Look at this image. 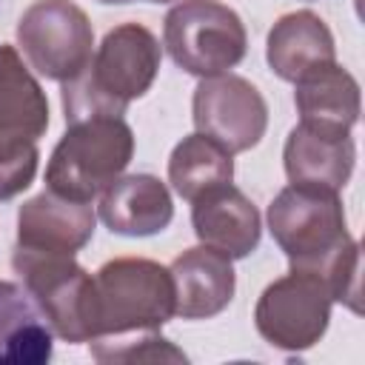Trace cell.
Returning <instances> with one entry per match:
<instances>
[{"label":"cell","instance_id":"1","mask_svg":"<svg viewBox=\"0 0 365 365\" xmlns=\"http://www.w3.org/2000/svg\"><path fill=\"white\" fill-rule=\"evenodd\" d=\"M268 228L277 245L285 251L291 268L317 271L334 302L348 305L354 314L359 305V245L348 234L339 191L291 182L268 205Z\"/></svg>","mask_w":365,"mask_h":365},{"label":"cell","instance_id":"2","mask_svg":"<svg viewBox=\"0 0 365 365\" xmlns=\"http://www.w3.org/2000/svg\"><path fill=\"white\" fill-rule=\"evenodd\" d=\"M160 43L140 23L111 29L88 66L63 83L66 123L83 117H123L128 103L143 97L160 71Z\"/></svg>","mask_w":365,"mask_h":365},{"label":"cell","instance_id":"3","mask_svg":"<svg viewBox=\"0 0 365 365\" xmlns=\"http://www.w3.org/2000/svg\"><path fill=\"white\" fill-rule=\"evenodd\" d=\"M134 131L123 117H83L54 145L46 165V185L74 202H91L131 163Z\"/></svg>","mask_w":365,"mask_h":365},{"label":"cell","instance_id":"4","mask_svg":"<svg viewBox=\"0 0 365 365\" xmlns=\"http://www.w3.org/2000/svg\"><path fill=\"white\" fill-rule=\"evenodd\" d=\"M174 317L171 271L145 257L108 259L94 274V339L157 331Z\"/></svg>","mask_w":365,"mask_h":365},{"label":"cell","instance_id":"5","mask_svg":"<svg viewBox=\"0 0 365 365\" xmlns=\"http://www.w3.org/2000/svg\"><path fill=\"white\" fill-rule=\"evenodd\" d=\"M11 268L60 339H94V277L77 265L71 254H48L17 245Z\"/></svg>","mask_w":365,"mask_h":365},{"label":"cell","instance_id":"6","mask_svg":"<svg viewBox=\"0 0 365 365\" xmlns=\"http://www.w3.org/2000/svg\"><path fill=\"white\" fill-rule=\"evenodd\" d=\"M171 60L197 77L225 74L245 57L248 34L234 9L220 0H180L163 23Z\"/></svg>","mask_w":365,"mask_h":365},{"label":"cell","instance_id":"7","mask_svg":"<svg viewBox=\"0 0 365 365\" xmlns=\"http://www.w3.org/2000/svg\"><path fill=\"white\" fill-rule=\"evenodd\" d=\"M331 305V288L317 271L291 268L259 294L254 322L268 345L279 351H308L322 339Z\"/></svg>","mask_w":365,"mask_h":365},{"label":"cell","instance_id":"8","mask_svg":"<svg viewBox=\"0 0 365 365\" xmlns=\"http://www.w3.org/2000/svg\"><path fill=\"white\" fill-rule=\"evenodd\" d=\"M17 46L40 77L66 83L88 66L94 29L77 3L37 0L17 20Z\"/></svg>","mask_w":365,"mask_h":365},{"label":"cell","instance_id":"9","mask_svg":"<svg viewBox=\"0 0 365 365\" xmlns=\"http://www.w3.org/2000/svg\"><path fill=\"white\" fill-rule=\"evenodd\" d=\"M191 111L197 131L231 154L254 148L268 125V106L259 88L228 71L200 80L194 88Z\"/></svg>","mask_w":365,"mask_h":365},{"label":"cell","instance_id":"10","mask_svg":"<svg viewBox=\"0 0 365 365\" xmlns=\"http://www.w3.org/2000/svg\"><path fill=\"white\" fill-rule=\"evenodd\" d=\"M191 202V225L202 245L225 254L228 259H242L259 245V211L231 182L214 185Z\"/></svg>","mask_w":365,"mask_h":365},{"label":"cell","instance_id":"11","mask_svg":"<svg viewBox=\"0 0 365 365\" xmlns=\"http://www.w3.org/2000/svg\"><path fill=\"white\" fill-rule=\"evenodd\" d=\"M97 214L88 202H74L43 191L17 211V245L48 254H77L94 234Z\"/></svg>","mask_w":365,"mask_h":365},{"label":"cell","instance_id":"12","mask_svg":"<svg viewBox=\"0 0 365 365\" xmlns=\"http://www.w3.org/2000/svg\"><path fill=\"white\" fill-rule=\"evenodd\" d=\"M174 314L182 319H208L234 299L237 277L231 259L208 245L182 251L171 262Z\"/></svg>","mask_w":365,"mask_h":365},{"label":"cell","instance_id":"13","mask_svg":"<svg viewBox=\"0 0 365 365\" xmlns=\"http://www.w3.org/2000/svg\"><path fill=\"white\" fill-rule=\"evenodd\" d=\"M265 60L279 80L297 83L305 74L336 63L334 34L325 20L308 9L282 14L268 31Z\"/></svg>","mask_w":365,"mask_h":365},{"label":"cell","instance_id":"14","mask_svg":"<svg viewBox=\"0 0 365 365\" xmlns=\"http://www.w3.org/2000/svg\"><path fill=\"white\" fill-rule=\"evenodd\" d=\"M174 202L154 174L117 177L100 197V220L123 237H151L168 228Z\"/></svg>","mask_w":365,"mask_h":365},{"label":"cell","instance_id":"15","mask_svg":"<svg viewBox=\"0 0 365 365\" xmlns=\"http://www.w3.org/2000/svg\"><path fill=\"white\" fill-rule=\"evenodd\" d=\"M282 160L291 182L339 191L351 180L356 148L351 134H331L299 123L285 140Z\"/></svg>","mask_w":365,"mask_h":365},{"label":"cell","instance_id":"16","mask_svg":"<svg viewBox=\"0 0 365 365\" xmlns=\"http://www.w3.org/2000/svg\"><path fill=\"white\" fill-rule=\"evenodd\" d=\"M294 86V103L302 125L331 134H351L359 120V83L351 77V71L328 63Z\"/></svg>","mask_w":365,"mask_h":365},{"label":"cell","instance_id":"17","mask_svg":"<svg viewBox=\"0 0 365 365\" xmlns=\"http://www.w3.org/2000/svg\"><path fill=\"white\" fill-rule=\"evenodd\" d=\"M54 331L31 294L0 279V365H43L54 354Z\"/></svg>","mask_w":365,"mask_h":365},{"label":"cell","instance_id":"18","mask_svg":"<svg viewBox=\"0 0 365 365\" xmlns=\"http://www.w3.org/2000/svg\"><path fill=\"white\" fill-rule=\"evenodd\" d=\"M48 128V100L17 48L0 46V134L40 140Z\"/></svg>","mask_w":365,"mask_h":365},{"label":"cell","instance_id":"19","mask_svg":"<svg viewBox=\"0 0 365 365\" xmlns=\"http://www.w3.org/2000/svg\"><path fill=\"white\" fill-rule=\"evenodd\" d=\"M234 154L205 134L182 137L168 157V182L182 200H194L202 191L234 180Z\"/></svg>","mask_w":365,"mask_h":365},{"label":"cell","instance_id":"20","mask_svg":"<svg viewBox=\"0 0 365 365\" xmlns=\"http://www.w3.org/2000/svg\"><path fill=\"white\" fill-rule=\"evenodd\" d=\"M97 362H185L188 356L163 339L157 331H137L120 336H97L88 342Z\"/></svg>","mask_w":365,"mask_h":365},{"label":"cell","instance_id":"21","mask_svg":"<svg viewBox=\"0 0 365 365\" xmlns=\"http://www.w3.org/2000/svg\"><path fill=\"white\" fill-rule=\"evenodd\" d=\"M37 160V140L23 134H0V200H11L31 185Z\"/></svg>","mask_w":365,"mask_h":365},{"label":"cell","instance_id":"22","mask_svg":"<svg viewBox=\"0 0 365 365\" xmlns=\"http://www.w3.org/2000/svg\"><path fill=\"white\" fill-rule=\"evenodd\" d=\"M100 3H134V0H100ZM148 3H171V0H148Z\"/></svg>","mask_w":365,"mask_h":365}]
</instances>
